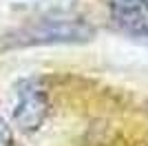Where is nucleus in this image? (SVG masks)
Returning a JSON list of instances; mask_svg holds the SVG:
<instances>
[{"label":"nucleus","mask_w":148,"mask_h":146,"mask_svg":"<svg viewBox=\"0 0 148 146\" xmlns=\"http://www.w3.org/2000/svg\"><path fill=\"white\" fill-rule=\"evenodd\" d=\"M95 38V27L77 16H44L0 36V51L49 44H84Z\"/></svg>","instance_id":"f257e3e1"},{"label":"nucleus","mask_w":148,"mask_h":146,"mask_svg":"<svg viewBox=\"0 0 148 146\" xmlns=\"http://www.w3.org/2000/svg\"><path fill=\"white\" fill-rule=\"evenodd\" d=\"M16 95H18V102L13 106L16 126L25 133L40 128L49 115V97H47L44 86L40 84V80H22L16 86Z\"/></svg>","instance_id":"f03ea898"},{"label":"nucleus","mask_w":148,"mask_h":146,"mask_svg":"<svg viewBox=\"0 0 148 146\" xmlns=\"http://www.w3.org/2000/svg\"><path fill=\"white\" fill-rule=\"evenodd\" d=\"M0 146H13V133L2 117H0Z\"/></svg>","instance_id":"7ed1b4c3"}]
</instances>
